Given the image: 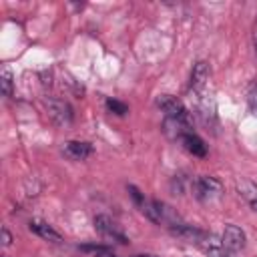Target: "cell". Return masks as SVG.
<instances>
[{
    "mask_svg": "<svg viewBox=\"0 0 257 257\" xmlns=\"http://www.w3.org/2000/svg\"><path fill=\"white\" fill-rule=\"evenodd\" d=\"M14 78H12V72L4 66L2 68V74H0V84H2V94L8 98V96H12V86H14V82H12Z\"/></svg>",
    "mask_w": 257,
    "mask_h": 257,
    "instance_id": "cell-15",
    "label": "cell"
},
{
    "mask_svg": "<svg viewBox=\"0 0 257 257\" xmlns=\"http://www.w3.org/2000/svg\"><path fill=\"white\" fill-rule=\"evenodd\" d=\"M82 251H90V253H94V257H116L108 247H104V245H82L80 247Z\"/></svg>",
    "mask_w": 257,
    "mask_h": 257,
    "instance_id": "cell-16",
    "label": "cell"
},
{
    "mask_svg": "<svg viewBox=\"0 0 257 257\" xmlns=\"http://www.w3.org/2000/svg\"><path fill=\"white\" fill-rule=\"evenodd\" d=\"M199 116L203 118V122L207 126H211L215 120H217V114H215V102L211 98H203L199 102Z\"/></svg>",
    "mask_w": 257,
    "mask_h": 257,
    "instance_id": "cell-13",
    "label": "cell"
},
{
    "mask_svg": "<svg viewBox=\"0 0 257 257\" xmlns=\"http://www.w3.org/2000/svg\"><path fill=\"white\" fill-rule=\"evenodd\" d=\"M221 241H223L225 249L233 253V251H241V249L245 247L247 237H245V233H243L241 227H237V225H227L225 231H223V235H221Z\"/></svg>",
    "mask_w": 257,
    "mask_h": 257,
    "instance_id": "cell-5",
    "label": "cell"
},
{
    "mask_svg": "<svg viewBox=\"0 0 257 257\" xmlns=\"http://www.w3.org/2000/svg\"><path fill=\"white\" fill-rule=\"evenodd\" d=\"M10 243H12V235H10V231L6 227H2V245L8 247Z\"/></svg>",
    "mask_w": 257,
    "mask_h": 257,
    "instance_id": "cell-19",
    "label": "cell"
},
{
    "mask_svg": "<svg viewBox=\"0 0 257 257\" xmlns=\"http://www.w3.org/2000/svg\"><path fill=\"white\" fill-rule=\"evenodd\" d=\"M135 257H157V255H153V253H143V255H135Z\"/></svg>",
    "mask_w": 257,
    "mask_h": 257,
    "instance_id": "cell-21",
    "label": "cell"
},
{
    "mask_svg": "<svg viewBox=\"0 0 257 257\" xmlns=\"http://www.w3.org/2000/svg\"><path fill=\"white\" fill-rule=\"evenodd\" d=\"M191 126H193V122H187V120H179V118H167L165 116V120H163V133L169 137V139H183L185 135H189V133H193L191 131Z\"/></svg>",
    "mask_w": 257,
    "mask_h": 257,
    "instance_id": "cell-9",
    "label": "cell"
},
{
    "mask_svg": "<svg viewBox=\"0 0 257 257\" xmlns=\"http://www.w3.org/2000/svg\"><path fill=\"white\" fill-rule=\"evenodd\" d=\"M209 76H211V66H209V62H207V60H199V62H195V66H193V70H191L189 88L195 90V92H201V90L205 88Z\"/></svg>",
    "mask_w": 257,
    "mask_h": 257,
    "instance_id": "cell-6",
    "label": "cell"
},
{
    "mask_svg": "<svg viewBox=\"0 0 257 257\" xmlns=\"http://www.w3.org/2000/svg\"><path fill=\"white\" fill-rule=\"evenodd\" d=\"M157 106L165 112V116H167V118H179V120L193 122L191 112L183 106V102H181V100H177V98H175V96H171V94H161V96L157 98Z\"/></svg>",
    "mask_w": 257,
    "mask_h": 257,
    "instance_id": "cell-3",
    "label": "cell"
},
{
    "mask_svg": "<svg viewBox=\"0 0 257 257\" xmlns=\"http://www.w3.org/2000/svg\"><path fill=\"white\" fill-rule=\"evenodd\" d=\"M193 195L203 201V203H211V201H217L221 195H223V187L221 183L215 179V177H207V175H201L193 181Z\"/></svg>",
    "mask_w": 257,
    "mask_h": 257,
    "instance_id": "cell-1",
    "label": "cell"
},
{
    "mask_svg": "<svg viewBox=\"0 0 257 257\" xmlns=\"http://www.w3.org/2000/svg\"><path fill=\"white\" fill-rule=\"evenodd\" d=\"M247 104L253 114H257V82H251L247 88Z\"/></svg>",
    "mask_w": 257,
    "mask_h": 257,
    "instance_id": "cell-18",
    "label": "cell"
},
{
    "mask_svg": "<svg viewBox=\"0 0 257 257\" xmlns=\"http://www.w3.org/2000/svg\"><path fill=\"white\" fill-rule=\"evenodd\" d=\"M106 108H108L110 112L118 114V116H124V114L128 112V106H126L124 102H120V100H114V98H106Z\"/></svg>",
    "mask_w": 257,
    "mask_h": 257,
    "instance_id": "cell-17",
    "label": "cell"
},
{
    "mask_svg": "<svg viewBox=\"0 0 257 257\" xmlns=\"http://www.w3.org/2000/svg\"><path fill=\"white\" fill-rule=\"evenodd\" d=\"M92 223H94V229H96L100 235H104L106 239H112V241H116V243H120V245L128 243V239H126V235L122 233V229H120L108 215H96Z\"/></svg>",
    "mask_w": 257,
    "mask_h": 257,
    "instance_id": "cell-4",
    "label": "cell"
},
{
    "mask_svg": "<svg viewBox=\"0 0 257 257\" xmlns=\"http://www.w3.org/2000/svg\"><path fill=\"white\" fill-rule=\"evenodd\" d=\"M169 231H171V235H175V237H179V239H183L187 243H197V245L205 237V231H201V229H197L193 225H187V223H177V225L169 227Z\"/></svg>",
    "mask_w": 257,
    "mask_h": 257,
    "instance_id": "cell-8",
    "label": "cell"
},
{
    "mask_svg": "<svg viewBox=\"0 0 257 257\" xmlns=\"http://www.w3.org/2000/svg\"><path fill=\"white\" fill-rule=\"evenodd\" d=\"M199 247L209 255V257H231V251L225 249L221 237H217L215 233H205L203 241L199 243Z\"/></svg>",
    "mask_w": 257,
    "mask_h": 257,
    "instance_id": "cell-7",
    "label": "cell"
},
{
    "mask_svg": "<svg viewBox=\"0 0 257 257\" xmlns=\"http://www.w3.org/2000/svg\"><path fill=\"white\" fill-rule=\"evenodd\" d=\"M62 153H64V157H68L72 161H84L86 157L92 155V145L84 143V141H68V143H64Z\"/></svg>",
    "mask_w": 257,
    "mask_h": 257,
    "instance_id": "cell-10",
    "label": "cell"
},
{
    "mask_svg": "<svg viewBox=\"0 0 257 257\" xmlns=\"http://www.w3.org/2000/svg\"><path fill=\"white\" fill-rule=\"evenodd\" d=\"M235 185H237V191H239V195L243 199H247L249 203L257 201V185L253 181H249V179H237Z\"/></svg>",
    "mask_w": 257,
    "mask_h": 257,
    "instance_id": "cell-14",
    "label": "cell"
},
{
    "mask_svg": "<svg viewBox=\"0 0 257 257\" xmlns=\"http://www.w3.org/2000/svg\"><path fill=\"white\" fill-rule=\"evenodd\" d=\"M249 205H251V209L257 213V201H253V203H249Z\"/></svg>",
    "mask_w": 257,
    "mask_h": 257,
    "instance_id": "cell-22",
    "label": "cell"
},
{
    "mask_svg": "<svg viewBox=\"0 0 257 257\" xmlns=\"http://www.w3.org/2000/svg\"><path fill=\"white\" fill-rule=\"evenodd\" d=\"M251 40H253V52H255V56H257V20H255V24H253V34H251Z\"/></svg>",
    "mask_w": 257,
    "mask_h": 257,
    "instance_id": "cell-20",
    "label": "cell"
},
{
    "mask_svg": "<svg viewBox=\"0 0 257 257\" xmlns=\"http://www.w3.org/2000/svg\"><path fill=\"white\" fill-rule=\"evenodd\" d=\"M181 145L185 147V151H189L193 157H205L207 155V145L195 135V133H189L181 139Z\"/></svg>",
    "mask_w": 257,
    "mask_h": 257,
    "instance_id": "cell-12",
    "label": "cell"
},
{
    "mask_svg": "<svg viewBox=\"0 0 257 257\" xmlns=\"http://www.w3.org/2000/svg\"><path fill=\"white\" fill-rule=\"evenodd\" d=\"M46 110H48L52 122L58 124V126H66V124L72 122V106L66 100L58 98V96L46 98Z\"/></svg>",
    "mask_w": 257,
    "mask_h": 257,
    "instance_id": "cell-2",
    "label": "cell"
},
{
    "mask_svg": "<svg viewBox=\"0 0 257 257\" xmlns=\"http://www.w3.org/2000/svg\"><path fill=\"white\" fill-rule=\"evenodd\" d=\"M28 227H30V231L32 233H36L38 237H42V239H46V241H52V243H60L62 241V237H60V233L58 231H54L48 223H44V221H30L28 223Z\"/></svg>",
    "mask_w": 257,
    "mask_h": 257,
    "instance_id": "cell-11",
    "label": "cell"
}]
</instances>
